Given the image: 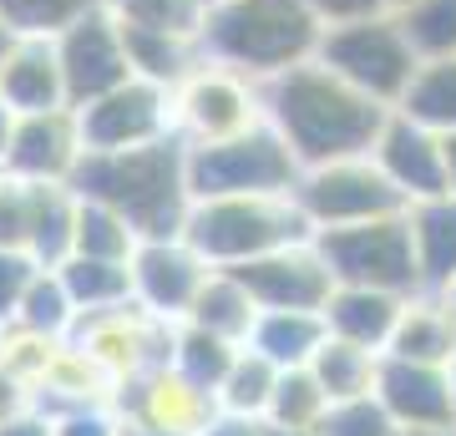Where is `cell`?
<instances>
[{
	"label": "cell",
	"mask_w": 456,
	"mask_h": 436,
	"mask_svg": "<svg viewBox=\"0 0 456 436\" xmlns=\"http://www.w3.org/2000/svg\"><path fill=\"white\" fill-rule=\"evenodd\" d=\"M56 56H61V77H66L71 107H86L92 97L132 81L127 36H122V21L112 16L107 0H102L97 11H86L82 21H71V26L56 36Z\"/></svg>",
	"instance_id": "cell-12"
},
{
	"label": "cell",
	"mask_w": 456,
	"mask_h": 436,
	"mask_svg": "<svg viewBox=\"0 0 456 436\" xmlns=\"http://www.w3.org/2000/svg\"><path fill=\"white\" fill-rule=\"evenodd\" d=\"M173 330H178V325L147 315V309L132 300V305H122V309L82 315L77 330H71V345L86 350V356L122 386L132 375H147V371H158V366L173 360Z\"/></svg>",
	"instance_id": "cell-11"
},
{
	"label": "cell",
	"mask_w": 456,
	"mask_h": 436,
	"mask_svg": "<svg viewBox=\"0 0 456 436\" xmlns=\"http://www.w3.org/2000/svg\"><path fill=\"white\" fill-rule=\"evenodd\" d=\"M446 188L456 193V132H446Z\"/></svg>",
	"instance_id": "cell-45"
},
{
	"label": "cell",
	"mask_w": 456,
	"mask_h": 436,
	"mask_svg": "<svg viewBox=\"0 0 456 436\" xmlns=\"http://www.w3.org/2000/svg\"><path fill=\"white\" fill-rule=\"evenodd\" d=\"M395 436H456V426H446V432H395Z\"/></svg>",
	"instance_id": "cell-47"
},
{
	"label": "cell",
	"mask_w": 456,
	"mask_h": 436,
	"mask_svg": "<svg viewBox=\"0 0 456 436\" xmlns=\"http://www.w3.org/2000/svg\"><path fill=\"white\" fill-rule=\"evenodd\" d=\"M395 21L406 26L421 62L456 56V0H411L406 11H395Z\"/></svg>",
	"instance_id": "cell-34"
},
{
	"label": "cell",
	"mask_w": 456,
	"mask_h": 436,
	"mask_svg": "<svg viewBox=\"0 0 456 436\" xmlns=\"http://www.w3.org/2000/svg\"><path fill=\"white\" fill-rule=\"evenodd\" d=\"M375 401L386 406L395 432H446L456 426V366L380 356Z\"/></svg>",
	"instance_id": "cell-14"
},
{
	"label": "cell",
	"mask_w": 456,
	"mask_h": 436,
	"mask_svg": "<svg viewBox=\"0 0 456 436\" xmlns=\"http://www.w3.org/2000/svg\"><path fill=\"white\" fill-rule=\"evenodd\" d=\"M314 243H320L335 284L421 294V264H416V239H411L406 213L350 224V228H325V234H314Z\"/></svg>",
	"instance_id": "cell-7"
},
{
	"label": "cell",
	"mask_w": 456,
	"mask_h": 436,
	"mask_svg": "<svg viewBox=\"0 0 456 436\" xmlns=\"http://www.w3.org/2000/svg\"><path fill=\"white\" fill-rule=\"evenodd\" d=\"M330 411L325 386L314 381L310 366H294V371H279L274 401H269V426H289V432H314Z\"/></svg>",
	"instance_id": "cell-32"
},
{
	"label": "cell",
	"mask_w": 456,
	"mask_h": 436,
	"mask_svg": "<svg viewBox=\"0 0 456 436\" xmlns=\"http://www.w3.org/2000/svg\"><path fill=\"white\" fill-rule=\"evenodd\" d=\"M71 305L82 315H102V309H122L132 305V264H117V259H86L71 254L66 264H56Z\"/></svg>",
	"instance_id": "cell-25"
},
{
	"label": "cell",
	"mask_w": 456,
	"mask_h": 436,
	"mask_svg": "<svg viewBox=\"0 0 456 436\" xmlns=\"http://www.w3.org/2000/svg\"><path fill=\"white\" fill-rule=\"evenodd\" d=\"M299 158L269 122L218 143H188V188L193 198H244V193H294Z\"/></svg>",
	"instance_id": "cell-5"
},
{
	"label": "cell",
	"mask_w": 456,
	"mask_h": 436,
	"mask_svg": "<svg viewBox=\"0 0 456 436\" xmlns=\"http://www.w3.org/2000/svg\"><path fill=\"white\" fill-rule=\"evenodd\" d=\"M233 275L248 284L259 309H325V300L335 294V275H330V264L314 239L284 243L274 254L248 259Z\"/></svg>",
	"instance_id": "cell-16"
},
{
	"label": "cell",
	"mask_w": 456,
	"mask_h": 436,
	"mask_svg": "<svg viewBox=\"0 0 456 436\" xmlns=\"http://www.w3.org/2000/svg\"><path fill=\"white\" fill-rule=\"evenodd\" d=\"M77 198H82V193H77ZM137 243H142V239H137V228H132L117 209H107V203H97V198H82V209H77V249H71V254L132 264Z\"/></svg>",
	"instance_id": "cell-31"
},
{
	"label": "cell",
	"mask_w": 456,
	"mask_h": 436,
	"mask_svg": "<svg viewBox=\"0 0 456 436\" xmlns=\"http://www.w3.org/2000/svg\"><path fill=\"white\" fill-rule=\"evenodd\" d=\"M395 112H406L411 122H421L431 132H456V56H436L421 62L411 77L406 97L395 102Z\"/></svg>",
	"instance_id": "cell-27"
},
{
	"label": "cell",
	"mask_w": 456,
	"mask_h": 436,
	"mask_svg": "<svg viewBox=\"0 0 456 436\" xmlns=\"http://www.w3.org/2000/svg\"><path fill=\"white\" fill-rule=\"evenodd\" d=\"M97 5L102 0H0V21L16 36H46V41H56L71 21H82Z\"/></svg>",
	"instance_id": "cell-35"
},
{
	"label": "cell",
	"mask_w": 456,
	"mask_h": 436,
	"mask_svg": "<svg viewBox=\"0 0 456 436\" xmlns=\"http://www.w3.org/2000/svg\"><path fill=\"white\" fill-rule=\"evenodd\" d=\"M411 294H391V290H370V284H335V294L325 300V325L330 335L350 340V345H365V350H380L391 345L395 325H401V309H406Z\"/></svg>",
	"instance_id": "cell-19"
},
{
	"label": "cell",
	"mask_w": 456,
	"mask_h": 436,
	"mask_svg": "<svg viewBox=\"0 0 456 436\" xmlns=\"http://www.w3.org/2000/svg\"><path fill=\"white\" fill-rule=\"evenodd\" d=\"M269 436H314V432H289V426H269Z\"/></svg>",
	"instance_id": "cell-48"
},
{
	"label": "cell",
	"mask_w": 456,
	"mask_h": 436,
	"mask_svg": "<svg viewBox=\"0 0 456 436\" xmlns=\"http://www.w3.org/2000/svg\"><path fill=\"white\" fill-rule=\"evenodd\" d=\"M173 112L183 143H218L264 122V81L203 56L193 77L173 92Z\"/></svg>",
	"instance_id": "cell-9"
},
{
	"label": "cell",
	"mask_w": 456,
	"mask_h": 436,
	"mask_svg": "<svg viewBox=\"0 0 456 436\" xmlns=\"http://www.w3.org/2000/svg\"><path fill=\"white\" fill-rule=\"evenodd\" d=\"M71 188L117 209L137 228V239H173L193 209L188 143L173 132L163 143L127 147V152H86L82 168L71 173Z\"/></svg>",
	"instance_id": "cell-2"
},
{
	"label": "cell",
	"mask_w": 456,
	"mask_h": 436,
	"mask_svg": "<svg viewBox=\"0 0 456 436\" xmlns=\"http://www.w3.org/2000/svg\"><path fill=\"white\" fill-rule=\"evenodd\" d=\"M314 62H325L335 77H345L355 92L375 97L380 107H395L406 97L421 56L411 46L406 26L395 21V11H380V16H365V21L325 26Z\"/></svg>",
	"instance_id": "cell-6"
},
{
	"label": "cell",
	"mask_w": 456,
	"mask_h": 436,
	"mask_svg": "<svg viewBox=\"0 0 456 436\" xmlns=\"http://www.w3.org/2000/svg\"><path fill=\"white\" fill-rule=\"evenodd\" d=\"M31 218H36V183L5 178L0 173V249H31Z\"/></svg>",
	"instance_id": "cell-37"
},
{
	"label": "cell",
	"mask_w": 456,
	"mask_h": 436,
	"mask_svg": "<svg viewBox=\"0 0 456 436\" xmlns=\"http://www.w3.org/2000/svg\"><path fill=\"white\" fill-rule=\"evenodd\" d=\"M5 330H11V325H5V320H0V350H5Z\"/></svg>",
	"instance_id": "cell-50"
},
{
	"label": "cell",
	"mask_w": 456,
	"mask_h": 436,
	"mask_svg": "<svg viewBox=\"0 0 456 436\" xmlns=\"http://www.w3.org/2000/svg\"><path fill=\"white\" fill-rule=\"evenodd\" d=\"M0 436H56V426H51V416L46 411H20V416H11V421H0Z\"/></svg>",
	"instance_id": "cell-43"
},
{
	"label": "cell",
	"mask_w": 456,
	"mask_h": 436,
	"mask_svg": "<svg viewBox=\"0 0 456 436\" xmlns=\"http://www.w3.org/2000/svg\"><path fill=\"white\" fill-rule=\"evenodd\" d=\"M411 239H416V264H421V290L446 294L456 284V193L421 198L406 209Z\"/></svg>",
	"instance_id": "cell-21"
},
{
	"label": "cell",
	"mask_w": 456,
	"mask_h": 436,
	"mask_svg": "<svg viewBox=\"0 0 456 436\" xmlns=\"http://www.w3.org/2000/svg\"><path fill=\"white\" fill-rule=\"evenodd\" d=\"M446 300H452V309H456V284H452V290H446Z\"/></svg>",
	"instance_id": "cell-51"
},
{
	"label": "cell",
	"mask_w": 456,
	"mask_h": 436,
	"mask_svg": "<svg viewBox=\"0 0 456 436\" xmlns=\"http://www.w3.org/2000/svg\"><path fill=\"white\" fill-rule=\"evenodd\" d=\"M386 356L426 360V366H456V309L446 294H411L401 309Z\"/></svg>",
	"instance_id": "cell-20"
},
{
	"label": "cell",
	"mask_w": 456,
	"mask_h": 436,
	"mask_svg": "<svg viewBox=\"0 0 456 436\" xmlns=\"http://www.w3.org/2000/svg\"><path fill=\"white\" fill-rule=\"evenodd\" d=\"M122 36H127L132 77L158 81V86H167V92H178L183 81L198 71V62H203V46H198V36L142 31V26H122Z\"/></svg>",
	"instance_id": "cell-24"
},
{
	"label": "cell",
	"mask_w": 456,
	"mask_h": 436,
	"mask_svg": "<svg viewBox=\"0 0 456 436\" xmlns=\"http://www.w3.org/2000/svg\"><path fill=\"white\" fill-rule=\"evenodd\" d=\"M386 117H391V107L355 92L314 56L264 81V122L289 143L299 168L365 158L386 128Z\"/></svg>",
	"instance_id": "cell-1"
},
{
	"label": "cell",
	"mask_w": 456,
	"mask_h": 436,
	"mask_svg": "<svg viewBox=\"0 0 456 436\" xmlns=\"http://www.w3.org/2000/svg\"><path fill=\"white\" fill-rule=\"evenodd\" d=\"M82 122V143L86 152H127V147L163 143L178 132V112H173V92L158 81L132 77L112 92L92 97L86 107H77Z\"/></svg>",
	"instance_id": "cell-10"
},
{
	"label": "cell",
	"mask_w": 456,
	"mask_h": 436,
	"mask_svg": "<svg viewBox=\"0 0 456 436\" xmlns=\"http://www.w3.org/2000/svg\"><path fill=\"white\" fill-rule=\"evenodd\" d=\"M294 203L310 218L314 234L325 228H350V224H370V218H391V213H406L411 203L401 198L375 158H340V162H320V168H305L299 183H294Z\"/></svg>",
	"instance_id": "cell-8"
},
{
	"label": "cell",
	"mask_w": 456,
	"mask_h": 436,
	"mask_svg": "<svg viewBox=\"0 0 456 436\" xmlns=\"http://www.w3.org/2000/svg\"><path fill=\"white\" fill-rule=\"evenodd\" d=\"M239 350H244V345H233V340H224V335H208V330H198V325L183 320L178 330H173V360H167V366H173L183 381H193L198 391H208L213 401H218V386H224V375L233 371Z\"/></svg>",
	"instance_id": "cell-28"
},
{
	"label": "cell",
	"mask_w": 456,
	"mask_h": 436,
	"mask_svg": "<svg viewBox=\"0 0 456 436\" xmlns=\"http://www.w3.org/2000/svg\"><path fill=\"white\" fill-rule=\"evenodd\" d=\"M183 239L208 259L213 269H239L284 243L314 239L310 218L299 213L294 193H244V198H193Z\"/></svg>",
	"instance_id": "cell-4"
},
{
	"label": "cell",
	"mask_w": 456,
	"mask_h": 436,
	"mask_svg": "<svg viewBox=\"0 0 456 436\" xmlns=\"http://www.w3.org/2000/svg\"><path fill=\"white\" fill-rule=\"evenodd\" d=\"M213 264L198 254L193 243L173 234V239H142L132 254V300L167 325H183L193 309L198 290L208 284Z\"/></svg>",
	"instance_id": "cell-13"
},
{
	"label": "cell",
	"mask_w": 456,
	"mask_h": 436,
	"mask_svg": "<svg viewBox=\"0 0 456 436\" xmlns=\"http://www.w3.org/2000/svg\"><path fill=\"white\" fill-rule=\"evenodd\" d=\"M36 264L31 254H20V249H0V320L11 325V315H16L20 294H26V284L36 279Z\"/></svg>",
	"instance_id": "cell-38"
},
{
	"label": "cell",
	"mask_w": 456,
	"mask_h": 436,
	"mask_svg": "<svg viewBox=\"0 0 456 436\" xmlns=\"http://www.w3.org/2000/svg\"><path fill=\"white\" fill-rule=\"evenodd\" d=\"M254 320H259V300L248 294V284L233 269H213L208 284L198 290L193 309H188V325L208 330V335H224L233 345H248Z\"/></svg>",
	"instance_id": "cell-23"
},
{
	"label": "cell",
	"mask_w": 456,
	"mask_h": 436,
	"mask_svg": "<svg viewBox=\"0 0 456 436\" xmlns=\"http://www.w3.org/2000/svg\"><path fill=\"white\" fill-rule=\"evenodd\" d=\"M314 381L325 386L330 406L335 401H360V396H375V375H380V350H365V345H350V340L330 335L310 360Z\"/></svg>",
	"instance_id": "cell-26"
},
{
	"label": "cell",
	"mask_w": 456,
	"mask_h": 436,
	"mask_svg": "<svg viewBox=\"0 0 456 436\" xmlns=\"http://www.w3.org/2000/svg\"><path fill=\"white\" fill-rule=\"evenodd\" d=\"M274 386H279V366L264 360L259 350H239L233 371L224 375L218 386V411H233V416H269V401H274Z\"/></svg>",
	"instance_id": "cell-30"
},
{
	"label": "cell",
	"mask_w": 456,
	"mask_h": 436,
	"mask_svg": "<svg viewBox=\"0 0 456 436\" xmlns=\"http://www.w3.org/2000/svg\"><path fill=\"white\" fill-rule=\"evenodd\" d=\"M198 436H269V421L259 416H233V411H213V421Z\"/></svg>",
	"instance_id": "cell-42"
},
{
	"label": "cell",
	"mask_w": 456,
	"mask_h": 436,
	"mask_svg": "<svg viewBox=\"0 0 456 436\" xmlns=\"http://www.w3.org/2000/svg\"><path fill=\"white\" fill-rule=\"evenodd\" d=\"M325 340H330V325L320 309H259L248 350L274 360L279 371H294V366H310Z\"/></svg>",
	"instance_id": "cell-22"
},
{
	"label": "cell",
	"mask_w": 456,
	"mask_h": 436,
	"mask_svg": "<svg viewBox=\"0 0 456 436\" xmlns=\"http://www.w3.org/2000/svg\"><path fill=\"white\" fill-rule=\"evenodd\" d=\"M320 16L305 0H213L198 31L203 56L233 66L254 81H269L320 51Z\"/></svg>",
	"instance_id": "cell-3"
},
{
	"label": "cell",
	"mask_w": 456,
	"mask_h": 436,
	"mask_svg": "<svg viewBox=\"0 0 456 436\" xmlns=\"http://www.w3.org/2000/svg\"><path fill=\"white\" fill-rule=\"evenodd\" d=\"M370 158H375V168L401 188L406 203L452 193V188H446V137L421 128V122H411V117L395 112V107H391V117H386L380 137H375Z\"/></svg>",
	"instance_id": "cell-17"
},
{
	"label": "cell",
	"mask_w": 456,
	"mask_h": 436,
	"mask_svg": "<svg viewBox=\"0 0 456 436\" xmlns=\"http://www.w3.org/2000/svg\"><path fill=\"white\" fill-rule=\"evenodd\" d=\"M36 406V391L20 381V375H11L5 366H0V421L20 416V411H31Z\"/></svg>",
	"instance_id": "cell-41"
},
{
	"label": "cell",
	"mask_w": 456,
	"mask_h": 436,
	"mask_svg": "<svg viewBox=\"0 0 456 436\" xmlns=\"http://www.w3.org/2000/svg\"><path fill=\"white\" fill-rule=\"evenodd\" d=\"M122 26H142V31H173V36H198L208 21L213 0H107Z\"/></svg>",
	"instance_id": "cell-33"
},
{
	"label": "cell",
	"mask_w": 456,
	"mask_h": 436,
	"mask_svg": "<svg viewBox=\"0 0 456 436\" xmlns=\"http://www.w3.org/2000/svg\"><path fill=\"white\" fill-rule=\"evenodd\" d=\"M11 132H16V112L5 107V97H0V162H5V147H11Z\"/></svg>",
	"instance_id": "cell-44"
},
{
	"label": "cell",
	"mask_w": 456,
	"mask_h": 436,
	"mask_svg": "<svg viewBox=\"0 0 456 436\" xmlns=\"http://www.w3.org/2000/svg\"><path fill=\"white\" fill-rule=\"evenodd\" d=\"M411 0H386V11H406Z\"/></svg>",
	"instance_id": "cell-49"
},
{
	"label": "cell",
	"mask_w": 456,
	"mask_h": 436,
	"mask_svg": "<svg viewBox=\"0 0 456 436\" xmlns=\"http://www.w3.org/2000/svg\"><path fill=\"white\" fill-rule=\"evenodd\" d=\"M314 436H395V421L386 416V406L375 396H360V401L330 406L325 421L314 426Z\"/></svg>",
	"instance_id": "cell-36"
},
{
	"label": "cell",
	"mask_w": 456,
	"mask_h": 436,
	"mask_svg": "<svg viewBox=\"0 0 456 436\" xmlns=\"http://www.w3.org/2000/svg\"><path fill=\"white\" fill-rule=\"evenodd\" d=\"M56 436H122V421H117L112 406H86V411H66V416L51 421Z\"/></svg>",
	"instance_id": "cell-39"
},
{
	"label": "cell",
	"mask_w": 456,
	"mask_h": 436,
	"mask_svg": "<svg viewBox=\"0 0 456 436\" xmlns=\"http://www.w3.org/2000/svg\"><path fill=\"white\" fill-rule=\"evenodd\" d=\"M16 46V31H11V26H5V21H0V62H5V51Z\"/></svg>",
	"instance_id": "cell-46"
},
{
	"label": "cell",
	"mask_w": 456,
	"mask_h": 436,
	"mask_svg": "<svg viewBox=\"0 0 456 436\" xmlns=\"http://www.w3.org/2000/svg\"><path fill=\"white\" fill-rule=\"evenodd\" d=\"M77 320H82V309L71 305V294H66L56 269H36V279L26 284L16 315H11L16 330H31V335H46V340H71Z\"/></svg>",
	"instance_id": "cell-29"
},
{
	"label": "cell",
	"mask_w": 456,
	"mask_h": 436,
	"mask_svg": "<svg viewBox=\"0 0 456 436\" xmlns=\"http://www.w3.org/2000/svg\"><path fill=\"white\" fill-rule=\"evenodd\" d=\"M82 158H86V143H82L77 107L26 112V117H16V132H11L0 173L20 178V183H71Z\"/></svg>",
	"instance_id": "cell-15"
},
{
	"label": "cell",
	"mask_w": 456,
	"mask_h": 436,
	"mask_svg": "<svg viewBox=\"0 0 456 436\" xmlns=\"http://www.w3.org/2000/svg\"><path fill=\"white\" fill-rule=\"evenodd\" d=\"M0 97H5V107L16 117L71 107L56 41H46V36H16V46L5 51V62H0Z\"/></svg>",
	"instance_id": "cell-18"
},
{
	"label": "cell",
	"mask_w": 456,
	"mask_h": 436,
	"mask_svg": "<svg viewBox=\"0 0 456 436\" xmlns=\"http://www.w3.org/2000/svg\"><path fill=\"white\" fill-rule=\"evenodd\" d=\"M320 26H345V21H365V16H380L386 0H305Z\"/></svg>",
	"instance_id": "cell-40"
}]
</instances>
